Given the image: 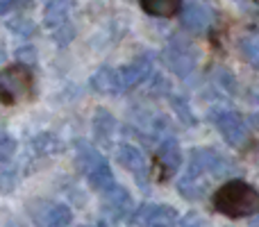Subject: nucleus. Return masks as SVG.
<instances>
[{
	"label": "nucleus",
	"instance_id": "1",
	"mask_svg": "<svg viewBox=\"0 0 259 227\" xmlns=\"http://www.w3.org/2000/svg\"><path fill=\"white\" fill-rule=\"evenodd\" d=\"M211 207L225 218H250L259 209V193L246 179L232 177L216 189L211 196Z\"/></svg>",
	"mask_w": 259,
	"mask_h": 227
},
{
	"label": "nucleus",
	"instance_id": "2",
	"mask_svg": "<svg viewBox=\"0 0 259 227\" xmlns=\"http://www.w3.org/2000/svg\"><path fill=\"white\" fill-rule=\"evenodd\" d=\"M198 57H200L198 48L187 39V36H180V34L170 36V41L166 43V48H164L166 66H168L178 77H182V80H187L189 75L196 73Z\"/></svg>",
	"mask_w": 259,
	"mask_h": 227
},
{
	"label": "nucleus",
	"instance_id": "3",
	"mask_svg": "<svg viewBox=\"0 0 259 227\" xmlns=\"http://www.w3.org/2000/svg\"><path fill=\"white\" fill-rule=\"evenodd\" d=\"M32 91H34V77L30 68L14 64L0 71V100L3 103H21L30 98Z\"/></svg>",
	"mask_w": 259,
	"mask_h": 227
},
{
	"label": "nucleus",
	"instance_id": "4",
	"mask_svg": "<svg viewBox=\"0 0 259 227\" xmlns=\"http://www.w3.org/2000/svg\"><path fill=\"white\" fill-rule=\"evenodd\" d=\"M27 214L36 227H71L73 223V211L66 202L36 198L27 205Z\"/></svg>",
	"mask_w": 259,
	"mask_h": 227
},
{
	"label": "nucleus",
	"instance_id": "5",
	"mask_svg": "<svg viewBox=\"0 0 259 227\" xmlns=\"http://www.w3.org/2000/svg\"><path fill=\"white\" fill-rule=\"evenodd\" d=\"M211 120L216 123L221 137L232 148H243L250 139V127L246 123V116L237 109H221L219 114H211Z\"/></svg>",
	"mask_w": 259,
	"mask_h": 227
},
{
	"label": "nucleus",
	"instance_id": "6",
	"mask_svg": "<svg viewBox=\"0 0 259 227\" xmlns=\"http://www.w3.org/2000/svg\"><path fill=\"white\" fill-rule=\"evenodd\" d=\"M134 225L139 227H178L180 214L175 207L159 205V202H143L130 216Z\"/></svg>",
	"mask_w": 259,
	"mask_h": 227
},
{
	"label": "nucleus",
	"instance_id": "7",
	"mask_svg": "<svg viewBox=\"0 0 259 227\" xmlns=\"http://www.w3.org/2000/svg\"><path fill=\"white\" fill-rule=\"evenodd\" d=\"M178 16L187 32H191V34H205L214 25L216 14L205 3H180Z\"/></svg>",
	"mask_w": 259,
	"mask_h": 227
},
{
	"label": "nucleus",
	"instance_id": "8",
	"mask_svg": "<svg viewBox=\"0 0 259 227\" xmlns=\"http://www.w3.org/2000/svg\"><path fill=\"white\" fill-rule=\"evenodd\" d=\"M116 161L127 173L134 175L139 187L148 189V182H150V164H148L146 155H143L137 146H132V143H121V146L116 148Z\"/></svg>",
	"mask_w": 259,
	"mask_h": 227
},
{
	"label": "nucleus",
	"instance_id": "9",
	"mask_svg": "<svg viewBox=\"0 0 259 227\" xmlns=\"http://www.w3.org/2000/svg\"><path fill=\"white\" fill-rule=\"evenodd\" d=\"M155 164L159 170V182H166L168 177H173L182 166V148H180L175 137H164L157 143L155 150Z\"/></svg>",
	"mask_w": 259,
	"mask_h": 227
},
{
	"label": "nucleus",
	"instance_id": "10",
	"mask_svg": "<svg viewBox=\"0 0 259 227\" xmlns=\"http://www.w3.org/2000/svg\"><path fill=\"white\" fill-rule=\"evenodd\" d=\"M132 196H130L127 189L114 184L109 191H105L103 196V214L107 220L112 223H121L132 216Z\"/></svg>",
	"mask_w": 259,
	"mask_h": 227
},
{
	"label": "nucleus",
	"instance_id": "11",
	"mask_svg": "<svg viewBox=\"0 0 259 227\" xmlns=\"http://www.w3.org/2000/svg\"><path fill=\"white\" fill-rule=\"evenodd\" d=\"M118 80H121L123 91L125 89H137L143 82H148L155 75V62H152L150 55H139L134 62L125 64V66L116 68Z\"/></svg>",
	"mask_w": 259,
	"mask_h": 227
},
{
	"label": "nucleus",
	"instance_id": "12",
	"mask_svg": "<svg viewBox=\"0 0 259 227\" xmlns=\"http://www.w3.org/2000/svg\"><path fill=\"white\" fill-rule=\"evenodd\" d=\"M91 125H94V141H96V146L112 148L114 146V137H116V127H118L114 114L109 112V109H105V107H98L94 112V120H91Z\"/></svg>",
	"mask_w": 259,
	"mask_h": 227
},
{
	"label": "nucleus",
	"instance_id": "13",
	"mask_svg": "<svg viewBox=\"0 0 259 227\" xmlns=\"http://www.w3.org/2000/svg\"><path fill=\"white\" fill-rule=\"evenodd\" d=\"M89 86H91V91H96V94H100V96L123 94V86H121V80H118L116 68H109V66L98 68V73L91 75Z\"/></svg>",
	"mask_w": 259,
	"mask_h": 227
},
{
	"label": "nucleus",
	"instance_id": "14",
	"mask_svg": "<svg viewBox=\"0 0 259 227\" xmlns=\"http://www.w3.org/2000/svg\"><path fill=\"white\" fill-rule=\"evenodd\" d=\"M75 161H77L80 173L87 175L91 168H96L100 161H105V157L100 155V150L94 146V143L80 139V141H75Z\"/></svg>",
	"mask_w": 259,
	"mask_h": 227
},
{
	"label": "nucleus",
	"instance_id": "15",
	"mask_svg": "<svg viewBox=\"0 0 259 227\" xmlns=\"http://www.w3.org/2000/svg\"><path fill=\"white\" fill-rule=\"evenodd\" d=\"M30 148L36 157H48V155H57V152H62L64 143L55 132H39L30 141Z\"/></svg>",
	"mask_w": 259,
	"mask_h": 227
},
{
	"label": "nucleus",
	"instance_id": "16",
	"mask_svg": "<svg viewBox=\"0 0 259 227\" xmlns=\"http://www.w3.org/2000/svg\"><path fill=\"white\" fill-rule=\"evenodd\" d=\"M84 177L89 179V187L96 189V191H100V193L109 191V189L116 184V179H114V170H112V166L107 164V159L100 161L96 168H91Z\"/></svg>",
	"mask_w": 259,
	"mask_h": 227
},
{
	"label": "nucleus",
	"instance_id": "17",
	"mask_svg": "<svg viewBox=\"0 0 259 227\" xmlns=\"http://www.w3.org/2000/svg\"><path fill=\"white\" fill-rule=\"evenodd\" d=\"M73 5L66 0H53V3H46L44 7V25L55 30V27L68 23V12H71Z\"/></svg>",
	"mask_w": 259,
	"mask_h": 227
},
{
	"label": "nucleus",
	"instance_id": "18",
	"mask_svg": "<svg viewBox=\"0 0 259 227\" xmlns=\"http://www.w3.org/2000/svg\"><path fill=\"white\" fill-rule=\"evenodd\" d=\"M207 187H209V182H205V177H187V175H182L178 182V191L182 198H187V200H202L207 193Z\"/></svg>",
	"mask_w": 259,
	"mask_h": 227
},
{
	"label": "nucleus",
	"instance_id": "19",
	"mask_svg": "<svg viewBox=\"0 0 259 227\" xmlns=\"http://www.w3.org/2000/svg\"><path fill=\"white\" fill-rule=\"evenodd\" d=\"M141 9L150 16L170 18L173 14H178L180 3H175V0H152V3H141Z\"/></svg>",
	"mask_w": 259,
	"mask_h": 227
},
{
	"label": "nucleus",
	"instance_id": "20",
	"mask_svg": "<svg viewBox=\"0 0 259 227\" xmlns=\"http://www.w3.org/2000/svg\"><path fill=\"white\" fill-rule=\"evenodd\" d=\"M168 103H170V109H173V114L180 118V123L189 125V127H196L198 118H196V114L191 112V107H189L187 100L180 98V96H168Z\"/></svg>",
	"mask_w": 259,
	"mask_h": 227
},
{
	"label": "nucleus",
	"instance_id": "21",
	"mask_svg": "<svg viewBox=\"0 0 259 227\" xmlns=\"http://www.w3.org/2000/svg\"><path fill=\"white\" fill-rule=\"evenodd\" d=\"M18 184V166L14 161H7V164H0V193L7 196L16 189Z\"/></svg>",
	"mask_w": 259,
	"mask_h": 227
},
{
	"label": "nucleus",
	"instance_id": "22",
	"mask_svg": "<svg viewBox=\"0 0 259 227\" xmlns=\"http://www.w3.org/2000/svg\"><path fill=\"white\" fill-rule=\"evenodd\" d=\"M5 25H7L9 32H14V34H18V36H32L36 32V23L32 21V18L23 16V14H16V16L7 18Z\"/></svg>",
	"mask_w": 259,
	"mask_h": 227
},
{
	"label": "nucleus",
	"instance_id": "23",
	"mask_svg": "<svg viewBox=\"0 0 259 227\" xmlns=\"http://www.w3.org/2000/svg\"><path fill=\"white\" fill-rule=\"evenodd\" d=\"M16 152H18V143H16V139H14L9 132L0 129V164L14 161Z\"/></svg>",
	"mask_w": 259,
	"mask_h": 227
},
{
	"label": "nucleus",
	"instance_id": "24",
	"mask_svg": "<svg viewBox=\"0 0 259 227\" xmlns=\"http://www.w3.org/2000/svg\"><path fill=\"white\" fill-rule=\"evenodd\" d=\"M239 50H241L243 59L250 62L252 66H257V55H259V48H257V36H243L239 41Z\"/></svg>",
	"mask_w": 259,
	"mask_h": 227
},
{
	"label": "nucleus",
	"instance_id": "25",
	"mask_svg": "<svg viewBox=\"0 0 259 227\" xmlns=\"http://www.w3.org/2000/svg\"><path fill=\"white\" fill-rule=\"evenodd\" d=\"M14 57H16L18 66L30 68V66L36 64V48L34 46H21V48L14 50Z\"/></svg>",
	"mask_w": 259,
	"mask_h": 227
},
{
	"label": "nucleus",
	"instance_id": "26",
	"mask_svg": "<svg viewBox=\"0 0 259 227\" xmlns=\"http://www.w3.org/2000/svg\"><path fill=\"white\" fill-rule=\"evenodd\" d=\"M53 36H55V43L57 46H68L73 39H75V27H73L71 23H64V25L55 27Z\"/></svg>",
	"mask_w": 259,
	"mask_h": 227
},
{
	"label": "nucleus",
	"instance_id": "27",
	"mask_svg": "<svg viewBox=\"0 0 259 227\" xmlns=\"http://www.w3.org/2000/svg\"><path fill=\"white\" fill-rule=\"evenodd\" d=\"M216 80H219V84L223 86L228 94H237V80H234V75L230 71H219Z\"/></svg>",
	"mask_w": 259,
	"mask_h": 227
},
{
	"label": "nucleus",
	"instance_id": "28",
	"mask_svg": "<svg viewBox=\"0 0 259 227\" xmlns=\"http://www.w3.org/2000/svg\"><path fill=\"white\" fill-rule=\"evenodd\" d=\"M180 227H205L202 225V218L198 214H187L184 218H180Z\"/></svg>",
	"mask_w": 259,
	"mask_h": 227
},
{
	"label": "nucleus",
	"instance_id": "29",
	"mask_svg": "<svg viewBox=\"0 0 259 227\" xmlns=\"http://www.w3.org/2000/svg\"><path fill=\"white\" fill-rule=\"evenodd\" d=\"M84 227H107V223H105V220H98V223H94V225H84Z\"/></svg>",
	"mask_w": 259,
	"mask_h": 227
}]
</instances>
